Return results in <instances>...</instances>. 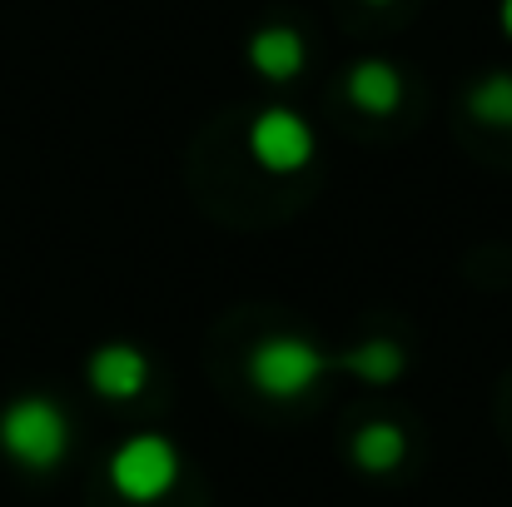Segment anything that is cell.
<instances>
[{"instance_id": "11", "label": "cell", "mask_w": 512, "mask_h": 507, "mask_svg": "<svg viewBox=\"0 0 512 507\" xmlns=\"http://www.w3.org/2000/svg\"><path fill=\"white\" fill-rule=\"evenodd\" d=\"M503 30L512 35V0H503Z\"/></svg>"}, {"instance_id": "10", "label": "cell", "mask_w": 512, "mask_h": 507, "mask_svg": "<svg viewBox=\"0 0 512 507\" xmlns=\"http://www.w3.org/2000/svg\"><path fill=\"white\" fill-rule=\"evenodd\" d=\"M468 115L478 125L493 130H512V75H488L468 90Z\"/></svg>"}, {"instance_id": "4", "label": "cell", "mask_w": 512, "mask_h": 507, "mask_svg": "<svg viewBox=\"0 0 512 507\" xmlns=\"http://www.w3.org/2000/svg\"><path fill=\"white\" fill-rule=\"evenodd\" d=\"M249 155L254 165L269 169V174H294L314 160V130L294 115V110H264L254 125H249Z\"/></svg>"}, {"instance_id": "12", "label": "cell", "mask_w": 512, "mask_h": 507, "mask_svg": "<svg viewBox=\"0 0 512 507\" xmlns=\"http://www.w3.org/2000/svg\"><path fill=\"white\" fill-rule=\"evenodd\" d=\"M368 5H388V0H368Z\"/></svg>"}, {"instance_id": "2", "label": "cell", "mask_w": 512, "mask_h": 507, "mask_svg": "<svg viewBox=\"0 0 512 507\" xmlns=\"http://www.w3.org/2000/svg\"><path fill=\"white\" fill-rule=\"evenodd\" d=\"M244 368H249V383H254L264 398L294 403V398H304V393L319 383L324 353L299 334H269L249 348V363H244Z\"/></svg>"}, {"instance_id": "5", "label": "cell", "mask_w": 512, "mask_h": 507, "mask_svg": "<svg viewBox=\"0 0 512 507\" xmlns=\"http://www.w3.org/2000/svg\"><path fill=\"white\" fill-rule=\"evenodd\" d=\"M85 378H90V388H95L100 398L130 403V398H140L145 383H150V358H145L135 343H105V348L90 353Z\"/></svg>"}, {"instance_id": "9", "label": "cell", "mask_w": 512, "mask_h": 507, "mask_svg": "<svg viewBox=\"0 0 512 507\" xmlns=\"http://www.w3.org/2000/svg\"><path fill=\"white\" fill-rule=\"evenodd\" d=\"M343 368L358 373L363 383H393L403 373V343L398 338H363L358 348L343 353Z\"/></svg>"}, {"instance_id": "3", "label": "cell", "mask_w": 512, "mask_h": 507, "mask_svg": "<svg viewBox=\"0 0 512 507\" xmlns=\"http://www.w3.org/2000/svg\"><path fill=\"white\" fill-rule=\"evenodd\" d=\"M110 483L125 503H160L179 483V453H174L170 438L160 433H140V438H125L110 458Z\"/></svg>"}, {"instance_id": "8", "label": "cell", "mask_w": 512, "mask_h": 507, "mask_svg": "<svg viewBox=\"0 0 512 507\" xmlns=\"http://www.w3.org/2000/svg\"><path fill=\"white\" fill-rule=\"evenodd\" d=\"M348 100L363 115H393L403 105V75L388 60H358L348 70Z\"/></svg>"}, {"instance_id": "6", "label": "cell", "mask_w": 512, "mask_h": 507, "mask_svg": "<svg viewBox=\"0 0 512 507\" xmlns=\"http://www.w3.org/2000/svg\"><path fill=\"white\" fill-rule=\"evenodd\" d=\"M353 463L368 473V478H388L393 468H403V458H408V433L398 428V423H388V418H373V423H363L358 433H353Z\"/></svg>"}, {"instance_id": "7", "label": "cell", "mask_w": 512, "mask_h": 507, "mask_svg": "<svg viewBox=\"0 0 512 507\" xmlns=\"http://www.w3.org/2000/svg\"><path fill=\"white\" fill-rule=\"evenodd\" d=\"M249 65L264 80H294L304 70V35L294 25H264L249 40Z\"/></svg>"}, {"instance_id": "1", "label": "cell", "mask_w": 512, "mask_h": 507, "mask_svg": "<svg viewBox=\"0 0 512 507\" xmlns=\"http://www.w3.org/2000/svg\"><path fill=\"white\" fill-rule=\"evenodd\" d=\"M0 448L30 468V473H50L65 453H70V418L55 398H15L0 413Z\"/></svg>"}]
</instances>
